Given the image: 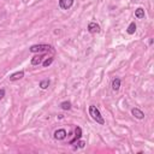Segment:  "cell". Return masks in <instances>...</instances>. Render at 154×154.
I'll return each instance as SVG.
<instances>
[{"label": "cell", "instance_id": "cell-1", "mask_svg": "<svg viewBox=\"0 0 154 154\" xmlns=\"http://www.w3.org/2000/svg\"><path fill=\"white\" fill-rule=\"evenodd\" d=\"M89 115L96 123H99V124H101V125L105 124V120H104V118H102L100 111H99V108L96 106H94V105L89 106Z\"/></svg>", "mask_w": 154, "mask_h": 154}, {"label": "cell", "instance_id": "cell-2", "mask_svg": "<svg viewBox=\"0 0 154 154\" xmlns=\"http://www.w3.org/2000/svg\"><path fill=\"white\" fill-rule=\"evenodd\" d=\"M48 51H53V47L49 45H34L30 47V52L32 53H39V52H48Z\"/></svg>", "mask_w": 154, "mask_h": 154}, {"label": "cell", "instance_id": "cell-3", "mask_svg": "<svg viewBox=\"0 0 154 154\" xmlns=\"http://www.w3.org/2000/svg\"><path fill=\"white\" fill-rule=\"evenodd\" d=\"M100 25L95 22H90L88 24V32L91 33V34H96V33H100Z\"/></svg>", "mask_w": 154, "mask_h": 154}, {"label": "cell", "instance_id": "cell-4", "mask_svg": "<svg viewBox=\"0 0 154 154\" xmlns=\"http://www.w3.org/2000/svg\"><path fill=\"white\" fill-rule=\"evenodd\" d=\"M74 5V0H59V6L63 10H69Z\"/></svg>", "mask_w": 154, "mask_h": 154}, {"label": "cell", "instance_id": "cell-5", "mask_svg": "<svg viewBox=\"0 0 154 154\" xmlns=\"http://www.w3.org/2000/svg\"><path fill=\"white\" fill-rule=\"evenodd\" d=\"M66 137V131L65 129H59L54 132V139L56 140H64Z\"/></svg>", "mask_w": 154, "mask_h": 154}, {"label": "cell", "instance_id": "cell-6", "mask_svg": "<svg viewBox=\"0 0 154 154\" xmlns=\"http://www.w3.org/2000/svg\"><path fill=\"white\" fill-rule=\"evenodd\" d=\"M131 113H132V116H134L135 118H137V119H143L145 118V113L141 111V110H139V108H132L131 110Z\"/></svg>", "mask_w": 154, "mask_h": 154}, {"label": "cell", "instance_id": "cell-7", "mask_svg": "<svg viewBox=\"0 0 154 154\" xmlns=\"http://www.w3.org/2000/svg\"><path fill=\"white\" fill-rule=\"evenodd\" d=\"M44 58H45L44 54H39V56L33 57V59H32V65H40L44 61Z\"/></svg>", "mask_w": 154, "mask_h": 154}, {"label": "cell", "instance_id": "cell-8", "mask_svg": "<svg viewBox=\"0 0 154 154\" xmlns=\"http://www.w3.org/2000/svg\"><path fill=\"white\" fill-rule=\"evenodd\" d=\"M81 136H82V129L77 127V128H76V130H75V139L70 141V145H74L75 142H77V141L81 139Z\"/></svg>", "mask_w": 154, "mask_h": 154}, {"label": "cell", "instance_id": "cell-9", "mask_svg": "<svg viewBox=\"0 0 154 154\" xmlns=\"http://www.w3.org/2000/svg\"><path fill=\"white\" fill-rule=\"evenodd\" d=\"M23 77H24V71H18V72H15L10 76V81H18Z\"/></svg>", "mask_w": 154, "mask_h": 154}, {"label": "cell", "instance_id": "cell-10", "mask_svg": "<svg viewBox=\"0 0 154 154\" xmlns=\"http://www.w3.org/2000/svg\"><path fill=\"white\" fill-rule=\"evenodd\" d=\"M135 32H136V24H135V22H131L127 29V33L129 35H132V34H135Z\"/></svg>", "mask_w": 154, "mask_h": 154}, {"label": "cell", "instance_id": "cell-11", "mask_svg": "<svg viewBox=\"0 0 154 154\" xmlns=\"http://www.w3.org/2000/svg\"><path fill=\"white\" fill-rule=\"evenodd\" d=\"M135 17L139 18V19H142L145 18V10H143L142 7H139L136 11H135Z\"/></svg>", "mask_w": 154, "mask_h": 154}, {"label": "cell", "instance_id": "cell-12", "mask_svg": "<svg viewBox=\"0 0 154 154\" xmlns=\"http://www.w3.org/2000/svg\"><path fill=\"white\" fill-rule=\"evenodd\" d=\"M120 88V79L119 78H115L113 81H112V89H113L115 91L119 90Z\"/></svg>", "mask_w": 154, "mask_h": 154}, {"label": "cell", "instance_id": "cell-13", "mask_svg": "<svg viewBox=\"0 0 154 154\" xmlns=\"http://www.w3.org/2000/svg\"><path fill=\"white\" fill-rule=\"evenodd\" d=\"M49 87V79H44L40 82V88L41 89H47Z\"/></svg>", "mask_w": 154, "mask_h": 154}, {"label": "cell", "instance_id": "cell-14", "mask_svg": "<svg viewBox=\"0 0 154 154\" xmlns=\"http://www.w3.org/2000/svg\"><path fill=\"white\" fill-rule=\"evenodd\" d=\"M60 107L63 108V110H65V111L71 110V102H70V101H64V102H61Z\"/></svg>", "mask_w": 154, "mask_h": 154}, {"label": "cell", "instance_id": "cell-15", "mask_svg": "<svg viewBox=\"0 0 154 154\" xmlns=\"http://www.w3.org/2000/svg\"><path fill=\"white\" fill-rule=\"evenodd\" d=\"M52 63H53V58H52V57H49V58H47L45 61H42V65H44L45 68H47V66H49Z\"/></svg>", "mask_w": 154, "mask_h": 154}, {"label": "cell", "instance_id": "cell-16", "mask_svg": "<svg viewBox=\"0 0 154 154\" xmlns=\"http://www.w3.org/2000/svg\"><path fill=\"white\" fill-rule=\"evenodd\" d=\"M77 145H78V147H79V148H84L86 142H84V141H79V142H77Z\"/></svg>", "mask_w": 154, "mask_h": 154}, {"label": "cell", "instance_id": "cell-17", "mask_svg": "<svg viewBox=\"0 0 154 154\" xmlns=\"http://www.w3.org/2000/svg\"><path fill=\"white\" fill-rule=\"evenodd\" d=\"M5 96V90L4 89H0V100Z\"/></svg>", "mask_w": 154, "mask_h": 154}]
</instances>
